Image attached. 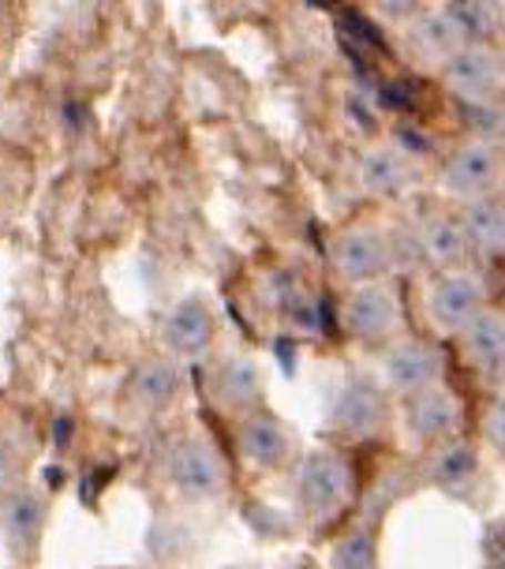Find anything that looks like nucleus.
<instances>
[{"label":"nucleus","mask_w":505,"mask_h":569,"mask_svg":"<svg viewBox=\"0 0 505 569\" xmlns=\"http://www.w3.org/2000/svg\"><path fill=\"white\" fill-rule=\"evenodd\" d=\"M468 349L487 371H498L505 363V319H498V315H479L468 330Z\"/></svg>","instance_id":"nucleus-12"},{"label":"nucleus","mask_w":505,"mask_h":569,"mask_svg":"<svg viewBox=\"0 0 505 569\" xmlns=\"http://www.w3.org/2000/svg\"><path fill=\"white\" fill-rule=\"evenodd\" d=\"M464 229L461 226H453V221H434L431 232H427V251L438 262H457L464 259Z\"/></svg>","instance_id":"nucleus-17"},{"label":"nucleus","mask_w":505,"mask_h":569,"mask_svg":"<svg viewBox=\"0 0 505 569\" xmlns=\"http://www.w3.org/2000/svg\"><path fill=\"white\" fill-rule=\"evenodd\" d=\"M337 423L352 435H375L382 427V401L371 386H352L337 405Z\"/></svg>","instance_id":"nucleus-7"},{"label":"nucleus","mask_w":505,"mask_h":569,"mask_svg":"<svg viewBox=\"0 0 505 569\" xmlns=\"http://www.w3.org/2000/svg\"><path fill=\"white\" fill-rule=\"evenodd\" d=\"M487 562L491 569H505V521H498L487 532Z\"/></svg>","instance_id":"nucleus-24"},{"label":"nucleus","mask_w":505,"mask_h":569,"mask_svg":"<svg viewBox=\"0 0 505 569\" xmlns=\"http://www.w3.org/2000/svg\"><path fill=\"white\" fill-rule=\"evenodd\" d=\"M349 327L360 333V338H382L393 322H397V303L386 289H363L352 297L349 303Z\"/></svg>","instance_id":"nucleus-4"},{"label":"nucleus","mask_w":505,"mask_h":569,"mask_svg":"<svg viewBox=\"0 0 505 569\" xmlns=\"http://www.w3.org/2000/svg\"><path fill=\"white\" fill-rule=\"evenodd\" d=\"M472 469H476V457H472L468 450H450V453L438 457V465H434V476H438L442 483H457Z\"/></svg>","instance_id":"nucleus-22"},{"label":"nucleus","mask_w":505,"mask_h":569,"mask_svg":"<svg viewBox=\"0 0 505 569\" xmlns=\"http://www.w3.org/2000/svg\"><path fill=\"white\" fill-rule=\"evenodd\" d=\"M363 180H367L375 191H382V196H393V191L408 180V169H404V161L393 154H371L363 161Z\"/></svg>","instance_id":"nucleus-15"},{"label":"nucleus","mask_w":505,"mask_h":569,"mask_svg":"<svg viewBox=\"0 0 505 569\" xmlns=\"http://www.w3.org/2000/svg\"><path fill=\"white\" fill-rule=\"evenodd\" d=\"M165 341L176 352H199L210 341V315L199 303H184L180 311H173V319L165 322Z\"/></svg>","instance_id":"nucleus-9"},{"label":"nucleus","mask_w":505,"mask_h":569,"mask_svg":"<svg viewBox=\"0 0 505 569\" xmlns=\"http://www.w3.org/2000/svg\"><path fill=\"white\" fill-rule=\"evenodd\" d=\"M341 38H345V46H367V49H386V42H382L378 27L367 23L360 12H345L341 16Z\"/></svg>","instance_id":"nucleus-21"},{"label":"nucleus","mask_w":505,"mask_h":569,"mask_svg":"<svg viewBox=\"0 0 505 569\" xmlns=\"http://www.w3.org/2000/svg\"><path fill=\"white\" fill-rule=\"evenodd\" d=\"M173 480L184 495H214L221 487V465L206 446L188 442L173 453Z\"/></svg>","instance_id":"nucleus-3"},{"label":"nucleus","mask_w":505,"mask_h":569,"mask_svg":"<svg viewBox=\"0 0 505 569\" xmlns=\"http://www.w3.org/2000/svg\"><path fill=\"white\" fill-rule=\"evenodd\" d=\"M333 566L337 569H375V543L371 536H349L345 543H337V555H333Z\"/></svg>","instance_id":"nucleus-18"},{"label":"nucleus","mask_w":505,"mask_h":569,"mask_svg":"<svg viewBox=\"0 0 505 569\" xmlns=\"http://www.w3.org/2000/svg\"><path fill=\"white\" fill-rule=\"evenodd\" d=\"M450 184L457 191H468V196H479V191H487L494 184V177H498V161L487 147H468L461 150L457 158L450 161Z\"/></svg>","instance_id":"nucleus-6"},{"label":"nucleus","mask_w":505,"mask_h":569,"mask_svg":"<svg viewBox=\"0 0 505 569\" xmlns=\"http://www.w3.org/2000/svg\"><path fill=\"white\" fill-rule=\"evenodd\" d=\"M135 390H139V398L150 405H165L169 393L176 390V375L169 368H147V371H139Z\"/></svg>","instance_id":"nucleus-19"},{"label":"nucleus","mask_w":505,"mask_h":569,"mask_svg":"<svg viewBox=\"0 0 505 569\" xmlns=\"http://www.w3.org/2000/svg\"><path fill=\"white\" fill-rule=\"evenodd\" d=\"M386 368H390V379L397 382L401 390H416V386L434 379L438 356H434L427 345H401V349L390 356Z\"/></svg>","instance_id":"nucleus-8"},{"label":"nucleus","mask_w":505,"mask_h":569,"mask_svg":"<svg viewBox=\"0 0 505 569\" xmlns=\"http://www.w3.org/2000/svg\"><path fill=\"white\" fill-rule=\"evenodd\" d=\"M68 431H72V423H68V420H60V423H57V442H60V446L68 442Z\"/></svg>","instance_id":"nucleus-26"},{"label":"nucleus","mask_w":505,"mask_h":569,"mask_svg":"<svg viewBox=\"0 0 505 569\" xmlns=\"http://www.w3.org/2000/svg\"><path fill=\"white\" fill-rule=\"evenodd\" d=\"M468 232L479 248L505 251V199H483L468 213Z\"/></svg>","instance_id":"nucleus-13"},{"label":"nucleus","mask_w":505,"mask_h":569,"mask_svg":"<svg viewBox=\"0 0 505 569\" xmlns=\"http://www.w3.org/2000/svg\"><path fill=\"white\" fill-rule=\"evenodd\" d=\"M450 79L464 94H487V90L498 83V71H494V60L483 53V49H464V53L453 57Z\"/></svg>","instance_id":"nucleus-11"},{"label":"nucleus","mask_w":505,"mask_h":569,"mask_svg":"<svg viewBox=\"0 0 505 569\" xmlns=\"http://www.w3.org/2000/svg\"><path fill=\"white\" fill-rule=\"evenodd\" d=\"M479 303H483V292L472 278H446L438 289L431 292V311L442 327H464V322H476Z\"/></svg>","instance_id":"nucleus-2"},{"label":"nucleus","mask_w":505,"mask_h":569,"mask_svg":"<svg viewBox=\"0 0 505 569\" xmlns=\"http://www.w3.org/2000/svg\"><path fill=\"white\" fill-rule=\"evenodd\" d=\"M487 431H491V442L505 450V398L491 409V420H487Z\"/></svg>","instance_id":"nucleus-25"},{"label":"nucleus","mask_w":505,"mask_h":569,"mask_svg":"<svg viewBox=\"0 0 505 569\" xmlns=\"http://www.w3.org/2000/svg\"><path fill=\"white\" fill-rule=\"evenodd\" d=\"M461 42V23L453 16H434V19H423L420 27V46L427 53H453Z\"/></svg>","instance_id":"nucleus-16"},{"label":"nucleus","mask_w":505,"mask_h":569,"mask_svg":"<svg viewBox=\"0 0 505 569\" xmlns=\"http://www.w3.org/2000/svg\"><path fill=\"white\" fill-rule=\"evenodd\" d=\"M259 390V375L251 363H229L225 368V379H221V393H225L229 401H248L255 398Z\"/></svg>","instance_id":"nucleus-20"},{"label":"nucleus","mask_w":505,"mask_h":569,"mask_svg":"<svg viewBox=\"0 0 505 569\" xmlns=\"http://www.w3.org/2000/svg\"><path fill=\"white\" fill-rule=\"evenodd\" d=\"M420 98V87L412 83V79H397V83L382 87V101H386L390 109H412Z\"/></svg>","instance_id":"nucleus-23"},{"label":"nucleus","mask_w":505,"mask_h":569,"mask_svg":"<svg viewBox=\"0 0 505 569\" xmlns=\"http://www.w3.org/2000/svg\"><path fill=\"white\" fill-rule=\"evenodd\" d=\"M408 420L423 439H434V435H446L457 423V405H453L450 393H423V398L412 401Z\"/></svg>","instance_id":"nucleus-10"},{"label":"nucleus","mask_w":505,"mask_h":569,"mask_svg":"<svg viewBox=\"0 0 505 569\" xmlns=\"http://www.w3.org/2000/svg\"><path fill=\"white\" fill-rule=\"evenodd\" d=\"M244 450L251 461L259 465H277L281 457H285V435H281L277 423L270 420H255L244 431Z\"/></svg>","instance_id":"nucleus-14"},{"label":"nucleus","mask_w":505,"mask_h":569,"mask_svg":"<svg viewBox=\"0 0 505 569\" xmlns=\"http://www.w3.org/2000/svg\"><path fill=\"white\" fill-rule=\"evenodd\" d=\"M349 495V472L333 457H311L300 476V498L315 517H330L341 510Z\"/></svg>","instance_id":"nucleus-1"},{"label":"nucleus","mask_w":505,"mask_h":569,"mask_svg":"<svg viewBox=\"0 0 505 569\" xmlns=\"http://www.w3.org/2000/svg\"><path fill=\"white\" fill-rule=\"evenodd\" d=\"M337 267L352 281H367L386 267V248H382V240L371 237V232H349L337 248Z\"/></svg>","instance_id":"nucleus-5"}]
</instances>
